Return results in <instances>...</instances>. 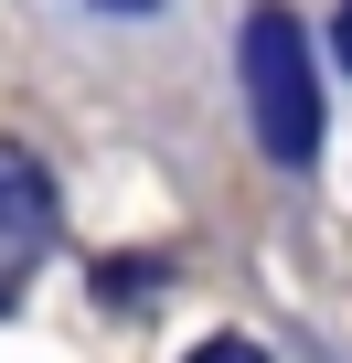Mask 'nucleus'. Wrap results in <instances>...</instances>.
I'll list each match as a JSON object with an SVG mask.
<instances>
[{
    "label": "nucleus",
    "mask_w": 352,
    "mask_h": 363,
    "mask_svg": "<svg viewBox=\"0 0 352 363\" xmlns=\"http://www.w3.org/2000/svg\"><path fill=\"white\" fill-rule=\"evenodd\" d=\"M193 363H267V352H256V342H203Z\"/></svg>",
    "instance_id": "7ed1b4c3"
},
{
    "label": "nucleus",
    "mask_w": 352,
    "mask_h": 363,
    "mask_svg": "<svg viewBox=\"0 0 352 363\" xmlns=\"http://www.w3.org/2000/svg\"><path fill=\"white\" fill-rule=\"evenodd\" d=\"M246 107H256L267 160L310 171V150H320V75H310V43H299L288 11H256L246 22Z\"/></svg>",
    "instance_id": "f257e3e1"
},
{
    "label": "nucleus",
    "mask_w": 352,
    "mask_h": 363,
    "mask_svg": "<svg viewBox=\"0 0 352 363\" xmlns=\"http://www.w3.org/2000/svg\"><path fill=\"white\" fill-rule=\"evenodd\" d=\"M107 11H160V0H107Z\"/></svg>",
    "instance_id": "39448f33"
},
{
    "label": "nucleus",
    "mask_w": 352,
    "mask_h": 363,
    "mask_svg": "<svg viewBox=\"0 0 352 363\" xmlns=\"http://www.w3.org/2000/svg\"><path fill=\"white\" fill-rule=\"evenodd\" d=\"M341 65H352V0H341Z\"/></svg>",
    "instance_id": "20e7f679"
},
{
    "label": "nucleus",
    "mask_w": 352,
    "mask_h": 363,
    "mask_svg": "<svg viewBox=\"0 0 352 363\" xmlns=\"http://www.w3.org/2000/svg\"><path fill=\"white\" fill-rule=\"evenodd\" d=\"M43 246H54V182H43V160H22L11 139H0V310H11V289L43 267Z\"/></svg>",
    "instance_id": "f03ea898"
}]
</instances>
